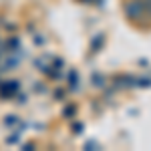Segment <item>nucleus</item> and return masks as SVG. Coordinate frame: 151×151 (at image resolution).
Listing matches in <instances>:
<instances>
[{"instance_id": "nucleus-1", "label": "nucleus", "mask_w": 151, "mask_h": 151, "mask_svg": "<svg viewBox=\"0 0 151 151\" xmlns=\"http://www.w3.org/2000/svg\"><path fill=\"white\" fill-rule=\"evenodd\" d=\"M123 14L129 22L145 20V2L143 0H127L123 2Z\"/></svg>"}]
</instances>
